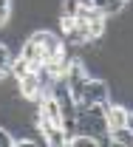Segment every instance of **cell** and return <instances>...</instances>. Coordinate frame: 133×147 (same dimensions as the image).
<instances>
[{"instance_id": "5", "label": "cell", "mask_w": 133, "mask_h": 147, "mask_svg": "<svg viewBox=\"0 0 133 147\" xmlns=\"http://www.w3.org/2000/svg\"><path fill=\"white\" fill-rule=\"evenodd\" d=\"M20 57L31 62V71H34L37 65H43L45 54H43V45H40V40H37L34 34L28 37V40H23V45H20Z\"/></svg>"}, {"instance_id": "6", "label": "cell", "mask_w": 133, "mask_h": 147, "mask_svg": "<svg viewBox=\"0 0 133 147\" xmlns=\"http://www.w3.org/2000/svg\"><path fill=\"white\" fill-rule=\"evenodd\" d=\"M108 136H111V144H116V147H133V130L128 125L108 130Z\"/></svg>"}, {"instance_id": "11", "label": "cell", "mask_w": 133, "mask_h": 147, "mask_svg": "<svg viewBox=\"0 0 133 147\" xmlns=\"http://www.w3.org/2000/svg\"><path fill=\"white\" fill-rule=\"evenodd\" d=\"M79 6H91V0H79Z\"/></svg>"}, {"instance_id": "9", "label": "cell", "mask_w": 133, "mask_h": 147, "mask_svg": "<svg viewBox=\"0 0 133 147\" xmlns=\"http://www.w3.org/2000/svg\"><path fill=\"white\" fill-rule=\"evenodd\" d=\"M79 0H62V17H76Z\"/></svg>"}, {"instance_id": "8", "label": "cell", "mask_w": 133, "mask_h": 147, "mask_svg": "<svg viewBox=\"0 0 133 147\" xmlns=\"http://www.w3.org/2000/svg\"><path fill=\"white\" fill-rule=\"evenodd\" d=\"M128 3H130V0H108L102 11H105V17H116V14H122V11L128 9Z\"/></svg>"}, {"instance_id": "1", "label": "cell", "mask_w": 133, "mask_h": 147, "mask_svg": "<svg viewBox=\"0 0 133 147\" xmlns=\"http://www.w3.org/2000/svg\"><path fill=\"white\" fill-rule=\"evenodd\" d=\"M111 99V88L105 79H88L85 82V91H82V99L76 102V108H88V105H105Z\"/></svg>"}, {"instance_id": "7", "label": "cell", "mask_w": 133, "mask_h": 147, "mask_svg": "<svg viewBox=\"0 0 133 147\" xmlns=\"http://www.w3.org/2000/svg\"><path fill=\"white\" fill-rule=\"evenodd\" d=\"M11 62H14V57H11V51H9V45L0 42V79H3V76H14ZM14 79H17V76H14Z\"/></svg>"}, {"instance_id": "10", "label": "cell", "mask_w": 133, "mask_h": 147, "mask_svg": "<svg viewBox=\"0 0 133 147\" xmlns=\"http://www.w3.org/2000/svg\"><path fill=\"white\" fill-rule=\"evenodd\" d=\"M105 3L108 0H91V6H96V9H105Z\"/></svg>"}, {"instance_id": "3", "label": "cell", "mask_w": 133, "mask_h": 147, "mask_svg": "<svg viewBox=\"0 0 133 147\" xmlns=\"http://www.w3.org/2000/svg\"><path fill=\"white\" fill-rule=\"evenodd\" d=\"M17 93L26 99V102H37V99H40V79H37L34 71L17 76Z\"/></svg>"}, {"instance_id": "2", "label": "cell", "mask_w": 133, "mask_h": 147, "mask_svg": "<svg viewBox=\"0 0 133 147\" xmlns=\"http://www.w3.org/2000/svg\"><path fill=\"white\" fill-rule=\"evenodd\" d=\"M59 31H62V40L68 45L88 42V23H82V20H76V17H62L59 20Z\"/></svg>"}, {"instance_id": "4", "label": "cell", "mask_w": 133, "mask_h": 147, "mask_svg": "<svg viewBox=\"0 0 133 147\" xmlns=\"http://www.w3.org/2000/svg\"><path fill=\"white\" fill-rule=\"evenodd\" d=\"M34 37L40 40V45H43V54H45V59L48 57H54V54H59L62 48H65V40L59 34H51V31H45V28H40V31H34ZM43 59V62H45Z\"/></svg>"}]
</instances>
